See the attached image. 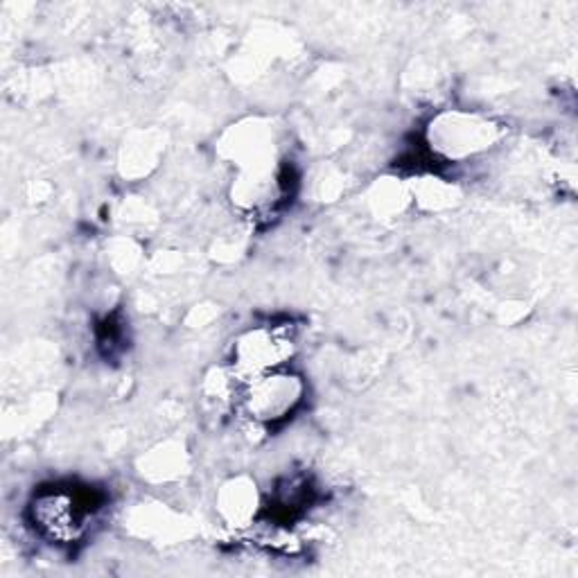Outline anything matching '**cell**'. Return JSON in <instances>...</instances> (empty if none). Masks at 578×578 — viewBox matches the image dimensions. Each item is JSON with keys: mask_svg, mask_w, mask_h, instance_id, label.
I'll return each mask as SVG.
<instances>
[{"mask_svg": "<svg viewBox=\"0 0 578 578\" xmlns=\"http://www.w3.org/2000/svg\"><path fill=\"white\" fill-rule=\"evenodd\" d=\"M37 518H39V525L43 529H48V533H52L57 538H70L81 527V520H85V509L79 507V500L75 498V494L55 492L52 498H46L37 507Z\"/></svg>", "mask_w": 578, "mask_h": 578, "instance_id": "cell-1", "label": "cell"}, {"mask_svg": "<svg viewBox=\"0 0 578 578\" xmlns=\"http://www.w3.org/2000/svg\"><path fill=\"white\" fill-rule=\"evenodd\" d=\"M290 346L292 342L278 333H254L239 346V357L242 364L254 366V371H267L290 355Z\"/></svg>", "mask_w": 578, "mask_h": 578, "instance_id": "cell-2", "label": "cell"}]
</instances>
